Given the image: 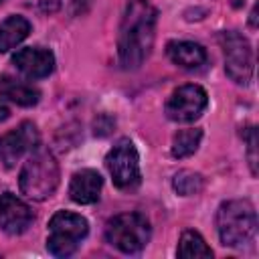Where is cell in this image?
I'll return each mask as SVG.
<instances>
[{"mask_svg":"<svg viewBox=\"0 0 259 259\" xmlns=\"http://www.w3.org/2000/svg\"><path fill=\"white\" fill-rule=\"evenodd\" d=\"M87 233L89 225L85 217L71 210H57L49 221L47 249L55 257H69L77 251Z\"/></svg>","mask_w":259,"mask_h":259,"instance_id":"5b68a950","label":"cell"},{"mask_svg":"<svg viewBox=\"0 0 259 259\" xmlns=\"http://www.w3.org/2000/svg\"><path fill=\"white\" fill-rule=\"evenodd\" d=\"M208 105V95L200 85H182L172 91L166 101L164 113L170 121L176 123H192L198 119Z\"/></svg>","mask_w":259,"mask_h":259,"instance_id":"ba28073f","label":"cell"},{"mask_svg":"<svg viewBox=\"0 0 259 259\" xmlns=\"http://www.w3.org/2000/svg\"><path fill=\"white\" fill-rule=\"evenodd\" d=\"M101 186H103L101 174L97 170L85 168V170H79L73 174V178L69 182V196L77 204H93L99 200Z\"/></svg>","mask_w":259,"mask_h":259,"instance_id":"7c38bea8","label":"cell"},{"mask_svg":"<svg viewBox=\"0 0 259 259\" xmlns=\"http://www.w3.org/2000/svg\"><path fill=\"white\" fill-rule=\"evenodd\" d=\"M166 55L182 69H198L206 63V51L192 40H170L166 45Z\"/></svg>","mask_w":259,"mask_h":259,"instance_id":"4fadbf2b","label":"cell"},{"mask_svg":"<svg viewBox=\"0 0 259 259\" xmlns=\"http://www.w3.org/2000/svg\"><path fill=\"white\" fill-rule=\"evenodd\" d=\"M158 12L150 0H130L117 32V57L123 69H138L152 53Z\"/></svg>","mask_w":259,"mask_h":259,"instance_id":"6da1fadb","label":"cell"},{"mask_svg":"<svg viewBox=\"0 0 259 259\" xmlns=\"http://www.w3.org/2000/svg\"><path fill=\"white\" fill-rule=\"evenodd\" d=\"M8 115H10V109L0 101V121H4V119H8Z\"/></svg>","mask_w":259,"mask_h":259,"instance_id":"ffe728a7","label":"cell"},{"mask_svg":"<svg viewBox=\"0 0 259 259\" xmlns=\"http://www.w3.org/2000/svg\"><path fill=\"white\" fill-rule=\"evenodd\" d=\"M202 186H204L202 176L198 172H192V170H180L172 178V188L180 196H194L202 190Z\"/></svg>","mask_w":259,"mask_h":259,"instance_id":"ac0fdd59","label":"cell"},{"mask_svg":"<svg viewBox=\"0 0 259 259\" xmlns=\"http://www.w3.org/2000/svg\"><path fill=\"white\" fill-rule=\"evenodd\" d=\"M40 136L32 121H22L18 127L0 136V164L4 168H14L16 162L38 148Z\"/></svg>","mask_w":259,"mask_h":259,"instance_id":"9c48e42d","label":"cell"},{"mask_svg":"<svg viewBox=\"0 0 259 259\" xmlns=\"http://www.w3.org/2000/svg\"><path fill=\"white\" fill-rule=\"evenodd\" d=\"M2 2H4V0H0V4H2Z\"/></svg>","mask_w":259,"mask_h":259,"instance_id":"44dd1931","label":"cell"},{"mask_svg":"<svg viewBox=\"0 0 259 259\" xmlns=\"http://www.w3.org/2000/svg\"><path fill=\"white\" fill-rule=\"evenodd\" d=\"M152 237L150 221L140 212H121L107 221L105 241L125 255L140 253Z\"/></svg>","mask_w":259,"mask_h":259,"instance_id":"277c9868","label":"cell"},{"mask_svg":"<svg viewBox=\"0 0 259 259\" xmlns=\"http://www.w3.org/2000/svg\"><path fill=\"white\" fill-rule=\"evenodd\" d=\"M30 32V22L20 16L12 14L0 24V53L12 51L16 45H20Z\"/></svg>","mask_w":259,"mask_h":259,"instance_id":"9a60e30c","label":"cell"},{"mask_svg":"<svg viewBox=\"0 0 259 259\" xmlns=\"http://www.w3.org/2000/svg\"><path fill=\"white\" fill-rule=\"evenodd\" d=\"M0 95L22 107H32L40 99V91L36 87L10 75H0Z\"/></svg>","mask_w":259,"mask_h":259,"instance_id":"5bb4252c","label":"cell"},{"mask_svg":"<svg viewBox=\"0 0 259 259\" xmlns=\"http://www.w3.org/2000/svg\"><path fill=\"white\" fill-rule=\"evenodd\" d=\"M34 221L30 206L12 192L0 194V229L8 235L24 233Z\"/></svg>","mask_w":259,"mask_h":259,"instance_id":"30bf717a","label":"cell"},{"mask_svg":"<svg viewBox=\"0 0 259 259\" xmlns=\"http://www.w3.org/2000/svg\"><path fill=\"white\" fill-rule=\"evenodd\" d=\"M107 172L113 184L121 190H132L142 182L140 154L130 138H119L105 156Z\"/></svg>","mask_w":259,"mask_h":259,"instance_id":"8992f818","label":"cell"},{"mask_svg":"<svg viewBox=\"0 0 259 259\" xmlns=\"http://www.w3.org/2000/svg\"><path fill=\"white\" fill-rule=\"evenodd\" d=\"M59 162L53 156V152H49L47 148H36L30 152V156L26 158L20 176H18V184L22 194H26L32 200H45L49 196H53V192L59 186Z\"/></svg>","mask_w":259,"mask_h":259,"instance_id":"3957f363","label":"cell"},{"mask_svg":"<svg viewBox=\"0 0 259 259\" xmlns=\"http://www.w3.org/2000/svg\"><path fill=\"white\" fill-rule=\"evenodd\" d=\"M14 67L28 79H42L49 77L55 69V55L42 47H26L20 49L12 57Z\"/></svg>","mask_w":259,"mask_h":259,"instance_id":"8fae6325","label":"cell"},{"mask_svg":"<svg viewBox=\"0 0 259 259\" xmlns=\"http://www.w3.org/2000/svg\"><path fill=\"white\" fill-rule=\"evenodd\" d=\"M176 255L182 259H196V257H212V249L206 245V241L200 237V233L196 231H184L180 241H178V249Z\"/></svg>","mask_w":259,"mask_h":259,"instance_id":"e0dca14e","label":"cell"},{"mask_svg":"<svg viewBox=\"0 0 259 259\" xmlns=\"http://www.w3.org/2000/svg\"><path fill=\"white\" fill-rule=\"evenodd\" d=\"M200 140H202V130L200 127H184V130H178L172 138V156L174 158H188L192 156L198 146H200Z\"/></svg>","mask_w":259,"mask_h":259,"instance_id":"2e32d148","label":"cell"},{"mask_svg":"<svg viewBox=\"0 0 259 259\" xmlns=\"http://www.w3.org/2000/svg\"><path fill=\"white\" fill-rule=\"evenodd\" d=\"M217 231L225 247H243L257 233L255 206L245 198L227 200L217 210Z\"/></svg>","mask_w":259,"mask_h":259,"instance_id":"7a4b0ae2","label":"cell"},{"mask_svg":"<svg viewBox=\"0 0 259 259\" xmlns=\"http://www.w3.org/2000/svg\"><path fill=\"white\" fill-rule=\"evenodd\" d=\"M245 142H247L249 166H251V172H253V176H255V174H257V134H255V127H249V130H247Z\"/></svg>","mask_w":259,"mask_h":259,"instance_id":"d6986e66","label":"cell"},{"mask_svg":"<svg viewBox=\"0 0 259 259\" xmlns=\"http://www.w3.org/2000/svg\"><path fill=\"white\" fill-rule=\"evenodd\" d=\"M219 42L225 53V71L229 79L247 85L253 77V49L249 40L237 30H225L219 34Z\"/></svg>","mask_w":259,"mask_h":259,"instance_id":"52a82bcc","label":"cell"}]
</instances>
